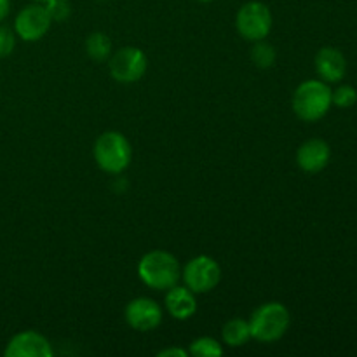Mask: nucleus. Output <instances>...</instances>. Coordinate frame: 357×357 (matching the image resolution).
<instances>
[{"instance_id": "2eb2a0df", "label": "nucleus", "mask_w": 357, "mask_h": 357, "mask_svg": "<svg viewBox=\"0 0 357 357\" xmlns=\"http://www.w3.org/2000/svg\"><path fill=\"white\" fill-rule=\"evenodd\" d=\"M87 56L94 61H105L112 56V40L103 31H94L86 40Z\"/></svg>"}, {"instance_id": "9b49d317", "label": "nucleus", "mask_w": 357, "mask_h": 357, "mask_svg": "<svg viewBox=\"0 0 357 357\" xmlns=\"http://www.w3.org/2000/svg\"><path fill=\"white\" fill-rule=\"evenodd\" d=\"M331 159V149L324 139L310 138L296 150V164L305 173H319Z\"/></svg>"}, {"instance_id": "4468645a", "label": "nucleus", "mask_w": 357, "mask_h": 357, "mask_svg": "<svg viewBox=\"0 0 357 357\" xmlns=\"http://www.w3.org/2000/svg\"><path fill=\"white\" fill-rule=\"evenodd\" d=\"M223 344L229 347H243L251 340V328L250 321L243 319V317H234V319L227 321L223 324L222 330Z\"/></svg>"}, {"instance_id": "aec40b11", "label": "nucleus", "mask_w": 357, "mask_h": 357, "mask_svg": "<svg viewBox=\"0 0 357 357\" xmlns=\"http://www.w3.org/2000/svg\"><path fill=\"white\" fill-rule=\"evenodd\" d=\"M16 47V33L7 26H0V59L13 54Z\"/></svg>"}, {"instance_id": "393cba45", "label": "nucleus", "mask_w": 357, "mask_h": 357, "mask_svg": "<svg viewBox=\"0 0 357 357\" xmlns=\"http://www.w3.org/2000/svg\"><path fill=\"white\" fill-rule=\"evenodd\" d=\"M101 2H107V0H101Z\"/></svg>"}, {"instance_id": "0eeeda50", "label": "nucleus", "mask_w": 357, "mask_h": 357, "mask_svg": "<svg viewBox=\"0 0 357 357\" xmlns=\"http://www.w3.org/2000/svg\"><path fill=\"white\" fill-rule=\"evenodd\" d=\"M181 278H183L185 286L195 295L209 293L222 281V267L215 258L199 255V257L187 261V265L181 271Z\"/></svg>"}, {"instance_id": "dca6fc26", "label": "nucleus", "mask_w": 357, "mask_h": 357, "mask_svg": "<svg viewBox=\"0 0 357 357\" xmlns=\"http://www.w3.org/2000/svg\"><path fill=\"white\" fill-rule=\"evenodd\" d=\"M188 354L195 357H220L223 356V347L216 338L199 337L190 344Z\"/></svg>"}, {"instance_id": "412c9836", "label": "nucleus", "mask_w": 357, "mask_h": 357, "mask_svg": "<svg viewBox=\"0 0 357 357\" xmlns=\"http://www.w3.org/2000/svg\"><path fill=\"white\" fill-rule=\"evenodd\" d=\"M159 357H187L188 351H183L180 347H169V349H162V351L157 354Z\"/></svg>"}, {"instance_id": "6e6552de", "label": "nucleus", "mask_w": 357, "mask_h": 357, "mask_svg": "<svg viewBox=\"0 0 357 357\" xmlns=\"http://www.w3.org/2000/svg\"><path fill=\"white\" fill-rule=\"evenodd\" d=\"M52 20L49 16L45 3L35 2L23 7L14 17V33L24 42H37L51 28Z\"/></svg>"}, {"instance_id": "f8f14e48", "label": "nucleus", "mask_w": 357, "mask_h": 357, "mask_svg": "<svg viewBox=\"0 0 357 357\" xmlns=\"http://www.w3.org/2000/svg\"><path fill=\"white\" fill-rule=\"evenodd\" d=\"M316 72L324 82H340L347 73V59L340 49L328 45L316 54Z\"/></svg>"}, {"instance_id": "6ab92c4d", "label": "nucleus", "mask_w": 357, "mask_h": 357, "mask_svg": "<svg viewBox=\"0 0 357 357\" xmlns=\"http://www.w3.org/2000/svg\"><path fill=\"white\" fill-rule=\"evenodd\" d=\"M45 9L51 16L52 23L65 21L70 16V3L66 0H49V2H45Z\"/></svg>"}, {"instance_id": "f257e3e1", "label": "nucleus", "mask_w": 357, "mask_h": 357, "mask_svg": "<svg viewBox=\"0 0 357 357\" xmlns=\"http://www.w3.org/2000/svg\"><path fill=\"white\" fill-rule=\"evenodd\" d=\"M138 275L143 284H146L149 288L155 289V291H167L180 281V261L169 251H149L139 260Z\"/></svg>"}, {"instance_id": "7ed1b4c3", "label": "nucleus", "mask_w": 357, "mask_h": 357, "mask_svg": "<svg viewBox=\"0 0 357 357\" xmlns=\"http://www.w3.org/2000/svg\"><path fill=\"white\" fill-rule=\"evenodd\" d=\"M289 323H291V316L284 303L267 302L251 314V338L261 344L278 342L286 335Z\"/></svg>"}, {"instance_id": "ddd939ff", "label": "nucleus", "mask_w": 357, "mask_h": 357, "mask_svg": "<svg viewBox=\"0 0 357 357\" xmlns=\"http://www.w3.org/2000/svg\"><path fill=\"white\" fill-rule=\"evenodd\" d=\"M167 314L178 321H187L197 312V298L195 293L190 291L187 286H173L166 291L164 300Z\"/></svg>"}, {"instance_id": "20e7f679", "label": "nucleus", "mask_w": 357, "mask_h": 357, "mask_svg": "<svg viewBox=\"0 0 357 357\" xmlns=\"http://www.w3.org/2000/svg\"><path fill=\"white\" fill-rule=\"evenodd\" d=\"M94 160L105 173L119 174L131 164L132 149L129 139L119 131H105L94 142Z\"/></svg>"}, {"instance_id": "4be33fe9", "label": "nucleus", "mask_w": 357, "mask_h": 357, "mask_svg": "<svg viewBox=\"0 0 357 357\" xmlns=\"http://www.w3.org/2000/svg\"><path fill=\"white\" fill-rule=\"evenodd\" d=\"M10 10V0H0V23L9 16Z\"/></svg>"}, {"instance_id": "5701e85b", "label": "nucleus", "mask_w": 357, "mask_h": 357, "mask_svg": "<svg viewBox=\"0 0 357 357\" xmlns=\"http://www.w3.org/2000/svg\"><path fill=\"white\" fill-rule=\"evenodd\" d=\"M35 2H40V3H45V2H49V0H35Z\"/></svg>"}, {"instance_id": "f03ea898", "label": "nucleus", "mask_w": 357, "mask_h": 357, "mask_svg": "<svg viewBox=\"0 0 357 357\" xmlns=\"http://www.w3.org/2000/svg\"><path fill=\"white\" fill-rule=\"evenodd\" d=\"M331 105V87L328 82L317 79L300 84L291 98L293 112L305 122L321 121L330 112Z\"/></svg>"}, {"instance_id": "f3484780", "label": "nucleus", "mask_w": 357, "mask_h": 357, "mask_svg": "<svg viewBox=\"0 0 357 357\" xmlns=\"http://www.w3.org/2000/svg\"><path fill=\"white\" fill-rule=\"evenodd\" d=\"M251 59L258 68H271L275 61V49L265 40L255 42L251 49Z\"/></svg>"}, {"instance_id": "9d476101", "label": "nucleus", "mask_w": 357, "mask_h": 357, "mask_svg": "<svg viewBox=\"0 0 357 357\" xmlns=\"http://www.w3.org/2000/svg\"><path fill=\"white\" fill-rule=\"evenodd\" d=\"M6 357H51L52 347L44 335L37 331H21L16 333L6 345Z\"/></svg>"}, {"instance_id": "423d86ee", "label": "nucleus", "mask_w": 357, "mask_h": 357, "mask_svg": "<svg viewBox=\"0 0 357 357\" xmlns=\"http://www.w3.org/2000/svg\"><path fill=\"white\" fill-rule=\"evenodd\" d=\"M149 68L146 54L139 47L126 45L119 51L112 52L108 59V70L112 79L121 84H135L143 79Z\"/></svg>"}, {"instance_id": "a211bd4d", "label": "nucleus", "mask_w": 357, "mask_h": 357, "mask_svg": "<svg viewBox=\"0 0 357 357\" xmlns=\"http://www.w3.org/2000/svg\"><path fill=\"white\" fill-rule=\"evenodd\" d=\"M331 103L338 108H351L357 103V91L352 86H338L331 91Z\"/></svg>"}, {"instance_id": "1a4fd4ad", "label": "nucleus", "mask_w": 357, "mask_h": 357, "mask_svg": "<svg viewBox=\"0 0 357 357\" xmlns=\"http://www.w3.org/2000/svg\"><path fill=\"white\" fill-rule=\"evenodd\" d=\"M126 323L136 331H153L162 323V307L149 296L131 300L124 310Z\"/></svg>"}, {"instance_id": "39448f33", "label": "nucleus", "mask_w": 357, "mask_h": 357, "mask_svg": "<svg viewBox=\"0 0 357 357\" xmlns=\"http://www.w3.org/2000/svg\"><path fill=\"white\" fill-rule=\"evenodd\" d=\"M272 24H274V17H272V10L268 9L267 3L250 0L237 10L236 28L244 40H265V37H268L271 33Z\"/></svg>"}, {"instance_id": "b1692460", "label": "nucleus", "mask_w": 357, "mask_h": 357, "mask_svg": "<svg viewBox=\"0 0 357 357\" xmlns=\"http://www.w3.org/2000/svg\"><path fill=\"white\" fill-rule=\"evenodd\" d=\"M199 2H213V0H199Z\"/></svg>"}]
</instances>
